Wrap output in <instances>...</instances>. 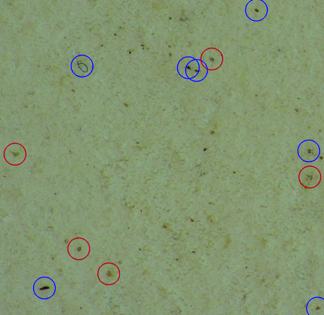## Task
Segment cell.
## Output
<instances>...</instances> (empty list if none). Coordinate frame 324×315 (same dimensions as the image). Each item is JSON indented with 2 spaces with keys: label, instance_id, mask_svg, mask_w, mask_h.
I'll return each mask as SVG.
<instances>
[{
  "label": "cell",
  "instance_id": "obj_1",
  "mask_svg": "<svg viewBox=\"0 0 324 315\" xmlns=\"http://www.w3.org/2000/svg\"><path fill=\"white\" fill-rule=\"evenodd\" d=\"M176 70L182 77L193 82L203 80L208 72V70L200 59L188 56L184 57L179 60Z\"/></svg>",
  "mask_w": 324,
  "mask_h": 315
},
{
  "label": "cell",
  "instance_id": "obj_2",
  "mask_svg": "<svg viewBox=\"0 0 324 315\" xmlns=\"http://www.w3.org/2000/svg\"><path fill=\"white\" fill-rule=\"evenodd\" d=\"M56 291V283L49 277H40L33 284L32 291L34 295L40 300L50 299L54 295Z\"/></svg>",
  "mask_w": 324,
  "mask_h": 315
},
{
  "label": "cell",
  "instance_id": "obj_3",
  "mask_svg": "<svg viewBox=\"0 0 324 315\" xmlns=\"http://www.w3.org/2000/svg\"><path fill=\"white\" fill-rule=\"evenodd\" d=\"M320 154L319 144L312 139L302 141L297 148V154L299 158L306 163H312L316 161Z\"/></svg>",
  "mask_w": 324,
  "mask_h": 315
},
{
  "label": "cell",
  "instance_id": "obj_4",
  "mask_svg": "<svg viewBox=\"0 0 324 315\" xmlns=\"http://www.w3.org/2000/svg\"><path fill=\"white\" fill-rule=\"evenodd\" d=\"M67 252L73 260L82 261L89 256L90 246L88 241L83 238H74L68 243Z\"/></svg>",
  "mask_w": 324,
  "mask_h": 315
},
{
  "label": "cell",
  "instance_id": "obj_5",
  "mask_svg": "<svg viewBox=\"0 0 324 315\" xmlns=\"http://www.w3.org/2000/svg\"><path fill=\"white\" fill-rule=\"evenodd\" d=\"M97 277L99 281L105 286H112L116 284L120 277L118 266L112 262L102 264L98 268Z\"/></svg>",
  "mask_w": 324,
  "mask_h": 315
},
{
  "label": "cell",
  "instance_id": "obj_6",
  "mask_svg": "<svg viewBox=\"0 0 324 315\" xmlns=\"http://www.w3.org/2000/svg\"><path fill=\"white\" fill-rule=\"evenodd\" d=\"M70 70L76 76L86 78L92 72L94 64L92 59L85 54H78L71 61Z\"/></svg>",
  "mask_w": 324,
  "mask_h": 315
},
{
  "label": "cell",
  "instance_id": "obj_7",
  "mask_svg": "<svg viewBox=\"0 0 324 315\" xmlns=\"http://www.w3.org/2000/svg\"><path fill=\"white\" fill-rule=\"evenodd\" d=\"M298 179L301 185L304 188L312 189L320 184L322 180V174L318 168L308 165L300 170Z\"/></svg>",
  "mask_w": 324,
  "mask_h": 315
},
{
  "label": "cell",
  "instance_id": "obj_8",
  "mask_svg": "<svg viewBox=\"0 0 324 315\" xmlns=\"http://www.w3.org/2000/svg\"><path fill=\"white\" fill-rule=\"evenodd\" d=\"M26 156V151L24 147L16 142L10 143L4 151L5 161L12 166L22 164L25 161Z\"/></svg>",
  "mask_w": 324,
  "mask_h": 315
},
{
  "label": "cell",
  "instance_id": "obj_9",
  "mask_svg": "<svg viewBox=\"0 0 324 315\" xmlns=\"http://www.w3.org/2000/svg\"><path fill=\"white\" fill-rule=\"evenodd\" d=\"M268 11L266 2L262 0H251L246 5L244 12L247 17L254 22L261 21Z\"/></svg>",
  "mask_w": 324,
  "mask_h": 315
},
{
  "label": "cell",
  "instance_id": "obj_10",
  "mask_svg": "<svg viewBox=\"0 0 324 315\" xmlns=\"http://www.w3.org/2000/svg\"><path fill=\"white\" fill-rule=\"evenodd\" d=\"M200 60L208 70H214L222 65L223 56L218 49L211 47L202 52Z\"/></svg>",
  "mask_w": 324,
  "mask_h": 315
}]
</instances>
